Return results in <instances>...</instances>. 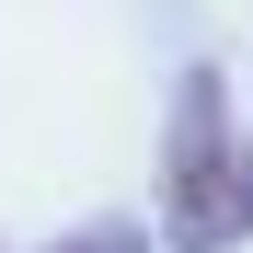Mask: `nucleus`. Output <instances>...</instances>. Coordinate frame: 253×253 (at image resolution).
Segmentation results:
<instances>
[{"label":"nucleus","instance_id":"1","mask_svg":"<svg viewBox=\"0 0 253 253\" xmlns=\"http://www.w3.org/2000/svg\"><path fill=\"white\" fill-rule=\"evenodd\" d=\"M161 219H173V253H219L242 230V126L219 69L173 81V138H161Z\"/></svg>","mask_w":253,"mask_h":253},{"label":"nucleus","instance_id":"2","mask_svg":"<svg viewBox=\"0 0 253 253\" xmlns=\"http://www.w3.org/2000/svg\"><path fill=\"white\" fill-rule=\"evenodd\" d=\"M58 253H150V242L126 230V219H104V230H81V242H58Z\"/></svg>","mask_w":253,"mask_h":253},{"label":"nucleus","instance_id":"3","mask_svg":"<svg viewBox=\"0 0 253 253\" xmlns=\"http://www.w3.org/2000/svg\"><path fill=\"white\" fill-rule=\"evenodd\" d=\"M242 230H253V138H242Z\"/></svg>","mask_w":253,"mask_h":253}]
</instances>
